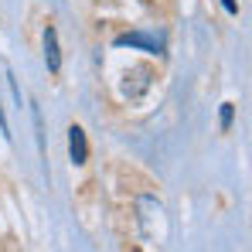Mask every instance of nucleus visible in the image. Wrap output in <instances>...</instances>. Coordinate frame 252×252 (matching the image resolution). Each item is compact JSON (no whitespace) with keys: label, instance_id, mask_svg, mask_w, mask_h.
I'll use <instances>...</instances> for the list:
<instances>
[{"label":"nucleus","instance_id":"1","mask_svg":"<svg viewBox=\"0 0 252 252\" xmlns=\"http://www.w3.org/2000/svg\"><path fill=\"white\" fill-rule=\"evenodd\" d=\"M44 62H48V72L58 75L62 72V51H58V31L48 24L44 28Z\"/></svg>","mask_w":252,"mask_h":252},{"label":"nucleus","instance_id":"4","mask_svg":"<svg viewBox=\"0 0 252 252\" xmlns=\"http://www.w3.org/2000/svg\"><path fill=\"white\" fill-rule=\"evenodd\" d=\"M126 75H129V79H136V82H133V85L126 82L123 92H126V95H133V99H136V95H143V89L150 85V68H133V72H126Z\"/></svg>","mask_w":252,"mask_h":252},{"label":"nucleus","instance_id":"3","mask_svg":"<svg viewBox=\"0 0 252 252\" xmlns=\"http://www.w3.org/2000/svg\"><path fill=\"white\" fill-rule=\"evenodd\" d=\"M68 154H72L75 164H85V160H89V140H85L82 126H72V129H68Z\"/></svg>","mask_w":252,"mask_h":252},{"label":"nucleus","instance_id":"2","mask_svg":"<svg viewBox=\"0 0 252 252\" xmlns=\"http://www.w3.org/2000/svg\"><path fill=\"white\" fill-rule=\"evenodd\" d=\"M116 48H143V51L160 55L164 51V41L160 38H150V34H120L116 38Z\"/></svg>","mask_w":252,"mask_h":252},{"label":"nucleus","instance_id":"5","mask_svg":"<svg viewBox=\"0 0 252 252\" xmlns=\"http://www.w3.org/2000/svg\"><path fill=\"white\" fill-rule=\"evenodd\" d=\"M232 116H235V106H232V102H225V106H221V129H228V126H232Z\"/></svg>","mask_w":252,"mask_h":252},{"label":"nucleus","instance_id":"6","mask_svg":"<svg viewBox=\"0 0 252 252\" xmlns=\"http://www.w3.org/2000/svg\"><path fill=\"white\" fill-rule=\"evenodd\" d=\"M0 129L7 133V120H3V106H0Z\"/></svg>","mask_w":252,"mask_h":252}]
</instances>
